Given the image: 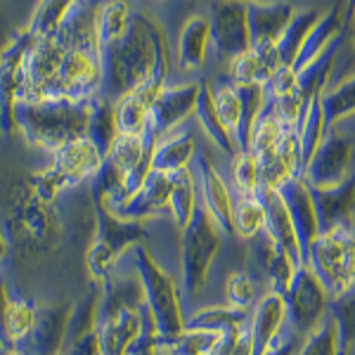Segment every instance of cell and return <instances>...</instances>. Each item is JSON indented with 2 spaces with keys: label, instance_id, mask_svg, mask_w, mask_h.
Segmentation results:
<instances>
[{
  "label": "cell",
  "instance_id": "d590c367",
  "mask_svg": "<svg viewBox=\"0 0 355 355\" xmlns=\"http://www.w3.org/2000/svg\"><path fill=\"white\" fill-rule=\"evenodd\" d=\"M266 230V206L261 194H246L234 202V237L251 242Z\"/></svg>",
  "mask_w": 355,
  "mask_h": 355
},
{
  "label": "cell",
  "instance_id": "f35d334b",
  "mask_svg": "<svg viewBox=\"0 0 355 355\" xmlns=\"http://www.w3.org/2000/svg\"><path fill=\"white\" fill-rule=\"evenodd\" d=\"M329 315L334 318L336 329H339L341 355L355 353V287L346 294L336 296L329 303Z\"/></svg>",
  "mask_w": 355,
  "mask_h": 355
},
{
  "label": "cell",
  "instance_id": "ac0fdd59",
  "mask_svg": "<svg viewBox=\"0 0 355 355\" xmlns=\"http://www.w3.org/2000/svg\"><path fill=\"white\" fill-rule=\"evenodd\" d=\"M171 192H173V178H171V173L154 171L150 180L145 182V187L133 199H128L125 204L110 211L123 220L147 223L164 214H171Z\"/></svg>",
  "mask_w": 355,
  "mask_h": 355
},
{
  "label": "cell",
  "instance_id": "5b68a950",
  "mask_svg": "<svg viewBox=\"0 0 355 355\" xmlns=\"http://www.w3.org/2000/svg\"><path fill=\"white\" fill-rule=\"evenodd\" d=\"M225 237L227 234L211 216V211L199 204L192 223L182 230L180 237V291L187 315L192 313L190 306L199 299L209 282L211 268L218 259Z\"/></svg>",
  "mask_w": 355,
  "mask_h": 355
},
{
  "label": "cell",
  "instance_id": "7c38bea8",
  "mask_svg": "<svg viewBox=\"0 0 355 355\" xmlns=\"http://www.w3.org/2000/svg\"><path fill=\"white\" fill-rule=\"evenodd\" d=\"M211 17V50L220 60L230 62L251 50L249 3L246 0H216L209 10Z\"/></svg>",
  "mask_w": 355,
  "mask_h": 355
},
{
  "label": "cell",
  "instance_id": "6da1fadb",
  "mask_svg": "<svg viewBox=\"0 0 355 355\" xmlns=\"http://www.w3.org/2000/svg\"><path fill=\"white\" fill-rule=\"evenodd\" d=\"M100 97L112 105H116L121 97L133 93L137 85L152 76L168 81L171 57L162 24H157L150 15L135 12L128 31L100 53Z\"/></svg>",
  "mask_w": 355,
  "mask_h": 355
},
{
  "label": "cell",
  "instance_id": "9a60e30c",
  "mask_svg": "<svg viewBox=\"0 0 355 355\" xmlns=\"http://www.w3.org/2000/svg\"><path fill=\"white\" fill-rule=\"evenodd\" d=\"M73 303H50L38 308L36 327L28 334V339L21 343L26 355H62L71 324Z\"/></svg>",
  "mask_w": 355,
  "mask_h": 355
},
{
  "label": "cell",
  "instance_id": "603a6c76",
  "mask_svg": "<svg viewBox=\"0 0 355 355\" xmlns=\"http://www.w3.org/2000/svg\"><path fill=\"white\" fill-rule=\"evenodd\" d=\"M313 199L318 206L320 227L334 230V227H353L355 223V173L343 185L329 190H315Z\"/></svg>",
  "mask_w": 355,
  "mask_h": 355
},
{
  "label": "cell",
  "instance_id": "8992f818",
  "mask_svg": "<svg viewBox=\"0 0 355 355\" xmlns=\"http://www.w3.org/2000/svg\"><path fill=\"white\" fill-rule=\"evenodd\" d=\"M95 209V237L85 251V268L95 284H102L133 246L147 239V225L114 216L105 197H90Z\"/></svg>",
  "mask_w": 355,
  "mask_h": 355
},
{
  "label": "cell",
  "instance_id": "30bf717a",
  "mask_svg": "<svg viewBox=\"0 0 355 355\" xmlns=\"http://www.w3.org/2000/svg\"><path fill=\"white\" fill-rule=\"evenodd\" d=\"M69 50L60 43V38H36L28 48L19 73V88H17V105L19 102H41L45 90L60 76L62 64ZM15 105V107H17Z\"/></svg>",
  "mask_w": 355,
  "mask_h": 355
},
{
  "label": "cell",
  "instance_id": "8d00e7d4",
  "mask_svg": "<svg viewBox=\"0 0 355 355\" xmlns=\"http://www.w3.org/2000/svg\"><path fill=\"white\" fill-rule=\"evenodd\" d=\"M88 137L102 150V154H110L114 140L119 137L116 128V116H114V105L107 100H102L100 95L93 100V114H90V125H88Z\"/></svg>",
  "mask_w": 355,
  "mask_h": 355
},
{
  "label": "cell",
  "instance_id": "836d02e7",
  "mask_svg": "<svg viewBox=\"0 0 355 355\" xmlns=\"http://www.w3.org/2000/svg\"><path fill=\"white\" fill-rule=\"evenodd\" d=\"M232 185L237 197L259 194L263 190V162L251 150H239L230 162Z\"/></svg>",
  "mask_w": 355,
  "mask_h": 355
},
{
  "label": "cell",
  "instance_id": "277c9868",
  "mask_svg": "<svg viewBox=\"0 0 355 355\" xmlns=\"http://www.w3.org/2000/svg\"><path fill=\"white\" fill-rule=\"evenodd\" d=\"M93 100H41L19 102L15 107V128L21 130L28 145L55 154L67 142L88 135Z\"/></svg>",
  "mask_w": 355,
  "mask_h": 355
},
{
  "label": "cell",
  "instance_id": "74e56055",
  "mask_svg": "<svg viewBox=\"0 0 355 355\" xmlns=\"http://www.w3.org/2000/svg\"><path fill=\"white\" fill-rule=\"evenodd\" d=\"M299 135H301V145H303V159H306V168H308L311 159L315 157V152L320 150L324 135H327V121H324V112H322V95L315 97L311 102L306 116L301 119Z\"/></svg>",
  "mask_w": 355,
  "mask_h": 355
},
{
  "label": "cell",
  "instance_id": "ffe728a7",
  "mask_svg": "<svg viewBox=\"0 0 355 355\" xmlns=\"http://www.w3.org/2000/svg\"><path fill=\"white\" fill-rule=\"evenodd\" d=\"M251 256H254V263L259 266V270L266 275L270 291L287 294L291 279H294L296 270L301 268L296 266V261L291 259L289 251L263 230L259 237L251 239Z\"/></svg>",
  "mask_w": 355,
  "mask_h": 355
},
{
  "label": "cell",
  "instance_id": "4dcf8cb0",
  "mask_svg": "<svg viewBox=\"0 0 355 355\" xmlns=\"http://www.w3.org/2000/svg\"><path fill=\"white\" fill-rule=\"evenodd\" d=\"M133 10L128 0H102L97 10V41H100V53L107 45L116 43L119 38L128 31L133 21Z\"/></svg>",
  "mask_w": 355,
  "mask_h": 355
},
{
  "label": "cell",
  "instance_id": "7402d4cb",
  "mask_svg": "<svg viewBox=\"0 0 355 355\" xmlns=\"http://www.w3.org/2000/svg\"><path fill=\"white\" fill-rule=\"evenodd\" d=\"M259 194H261L263 206H266V232L270 234L275 242H279L289 251L291 259L296 261V266H303L306 256H303L299 234H296L294 220H291V214L287 209V202H284L282 192L272 190V187H263Z\"/></svg>",
  "mask_w": 355,
  "mask_h": 355
},
{
  "label": "cell",
  "instance_id": "c3c4849f",
  "mask_svg": "<svg viewBox=\"0 0 355 355\" xmlns=\"http://www.w3.org/2000/svg\"><path fill=\"white\" fill-rule=\"evenodd\" d=\"M157 355H171V353H162V351H157Z\"/></svg>",
  "mask_w": 355,
  "mask_h": 355
},
{
  "label": "cell",
  "instance_id": "44dd1931",
  "mask_svg": "<svg viewBox=\"0 0 355 355\" xmlns=\"http://www.w3.org/2000/svg\"><path fill=\"white\" fill-rule=\"evenodd\" d=\"M296 17V8L289 0H268V3H249L251 48L275 45Z\"/></svg>",
  "mask_w": 355,
  "mask_h": 355
},
{
  "label": "cell",
  "instance_id": "3957f363",
  "mask_svg": "<svg viewBox=\"0 0 355 355\" xmlns=\"http://www.w3.org/2000/svg\"><path fill=\"white\" fill-rule=\"evenodd\" d=\"M64 223L57 211V204H48L33 192L31 180L17 182L5 202L3 237L10 246L26 256L53 254L62 244Z\"/></svg>",
  "mask_w": 355,
  "mask_h": 355
},
{
  "label": "cell",
  "instance_id": "7dc6e473",
  "mask_svg": "<svg viewBox=\"0 0 355 355\" xmlns=\"http://www.w3.org/2000/svg\"><path fill=\"white\" fill-rule=\"evenodd\" d=\"M351 33H353V41H355V19H353V26H351Z\"/></svg>",
  "mask_w": 355,
  "mask_h": 355
},
{
  "label": "cell",
  "instance_id": "52a82bcc",
  "mask_svg": "<svg viewBox=\"0 0 355 355\" xmlns=\"http://www.w3.org/2000/svg\"><path fill=\"white\" fill-rule=\"evenodd\" d=\"M125 259L140 277L147 308H150L154 322H157L159 336H173L185 331L187 313L185 303H182V291L175 279L159 266L145 244L133 246L125 254Z\"/></svg>",
  "mask_w": 355,
  "mask_h": 355
},
{
  "label": "cell",
  "instance_id": "cb8c5ba5",
  "mask_svg": "<svg viewBox=\"0 0 355 355\" xmlns=\"http://www.w3.org/2000/svg\"><path fill=\"white\" fill-rule=\"evenodd\" d=\"M211 17L209 15H190L182 21L178 33V67L182 71H194L206 64V57L211 50Z\"/></svg>",
  "mask_w": 355,
  "mask_h": 355
},
{
  "label": "cell",
  "instance_id": "ee69618b",
  "mask_svg": "<svg viewBox=\"0 0 355 355\" xmlns=\"http://www.w3.org/2000/svg\"><path fill=\"white\" fill-rule=\"evenodd\" d=\"M343 17H346V26H353V19H355V0H346V5H343Z\"/></svg>",
  "mask_w": 355,
  "mask_h": 355
},
{
  "label": "cell",
  "instance_id": "2e32d148",
  "mask_svg": "<svg viewBox=\"0 0 355 355\" xmlns=\"http://www.w3.org/2000/svg\"><path fill=\"white\" fill-rule=\"evenodd\" d=\"M279 192H282L284 202H287V209L291 214V220H294L303 256L308 259L313 244L318 242L320 232H322L318 206H315V199H313V187L308 185L306 178H291L287 185L279 187Z\"/></svg>",
  "mask_w": 355,
  "mask_h": 355
},
{
  "label": "cell",
  "instance_id": "d6986e66",
  "mask_svg": "<svg viewBox=\"0 0 355 355\" xmlns=\"http://www.w3.org/2000/svg\"><path fill=\"white\" fill-rule=\"evenodd\" d=\"M287 299L279 291L263 294L251 311V336H254V355H263L279 336L287 331Z\"/></svg>",
  "mask_w": 355,
  "mask_h": 355
},
{
  "label": "cell",
  "instance_id": "60d3db41",
  "mask_svg": "<svg viewBox=\"0 0 355 355\" xmlns=\"http://www.w3.org/2000/svg\"><path fill=\"white\" fill-rule=\"evenodd\" d=\"M296 355H341L339 329H336V322L331 315H327L324 322L301 343Z\"/></svg>",
  "mask_w": 355,
  "mask_h": 355
},
{
  "label": "cell",
  "instance_id": "d4e9b609",
  "mask_svg": "<svg viewBox=\"0 0 355 355\" xmlns=\"http://www.w3.org/2000/svg\"><path fill=\"white\" fill-rule=\"evenodd\" d=\"M197 157V142L192 130L187 128H175L154 142V171H162V173H178L182 168H190Z\"/></svg>",
  "mask_w": 355,
  "mask_h": 355
},
{
  "label": "cell",
  "instance_id": "4316f807",
  "mask_svg": "<svg viewBox=\"0 0 355 355\" xmlns=\"http://www.w3.org/2000/svg\"><path fill=\"white\" fill-rule=\"evenodd\" d=\"M251 324V313L242 308L232 306H209L197 308L194 313L187 315L185 329H202L214 331V334H227V331H237Z\"/></svg>",
  "mask_w": 355,
  "mask_h": 355
},
{
  "label": "cell",
  "instance_id": "4fadbf2b",
  "mask_svg": "<svg viewBox=\"0 0 355 355\" xmlns=\"http://www.w3.org/2000/svg\"><path fill=\"white\" fill-rule=\"evenodd\" d=\"M105 154L100 147L90 140L88 135H81L76 140L67 142L62 150L53 154V164L48 166L53 175L60 180L62 190H73V187L83 185V182H93L97 173L105 166Z\"/></svg>",
  "mask_w": 355,
  "mask_h": 355
},
{
  "label": "cell",
  "instance_id": "7bdbcfd3",
  "mask_svg": "<svg viewBox=\"0 0 355 355\" xmlns=\"http://www.w3.org/2000/svg\"><path fill=\"white\" fill-rule=\"evenodd\" d=\"M299 348H301V341L296 339V336H291L289 331H284V334L279 336V339L275 341L263 355H296Z\"/></svg>",
  "mask_w": 355,
  "mask_h": 355
},
{
  "label": "cell",
  "instance_id": "f907efd6",
  "mask_svg": "<svg viewBox=\"0 0 355 355\" xmlns=\"http://www.w3.org/2000/svg\"><path fill=\"white\" fill-rule=\"evenodd\" d=\"M353 355H355V353H353Z\"/></svg>",
  "mask_w": 355,
  "mask_h": 355
},
{
  "label": "cell",
  "instance_id": "ba28073f",
  "mask_svg": "<svg viewBox=\"0 0 355 355\" xmlns=\"http://www.w3.org/2000/svg\"><path fill=\"white\" fill-rule=\"evenodd\" d=\"M306 263L324 284L331 299L355 287V227L320 232Z\"/></svg>",
  "mask_w": 355,
  "mask_h": 355
},
{
  "label": "cell",
  "instance_id": "e575fe53",
  "mask_svg": "<svg viewBox=\"0 0 355 355\" xmlns=\"http://www.w3.org/2000/svg\"><path fill=\"white\" fill-rule=\"evenodd\" d=\"M287 130H289V125L284 123L282 119L270 110V107H266V112L261 114L259 123H256L254 133H251L249 150L254 154H259L261 159L270 157V154H275L279 150V145H282Z\"/></svg>",
  "mask_w": 355,
  "mask_h": 355
},
{
  "label": "cell",
  "instance_id": "f546056e",
  "mask_svg": "<svg viewBox=\"0 0 355 355\" xmlns=\"http://www.w3.org/2000/svg\"><path fill=\"white\" fill-rule=\"evenodd\" d=\"M320 10H301L296 12L294 21L289 24V28L284 31V36L275 43V53H277V62H279V69H289L291 64L296 62V57L301 53V45L306 43L308 33L313 31V26L320 21Z\"/></svg>",
  "mask_w": 355,
  "mask_h": 355
},
{
  "label": "cell",
  "instance_id": "7a4b0ae2",
  "mask_svg": "<svg viewBox=\"0 0 355 355\" xmlns=\"http://www.w3.org/2000/svg\"><path fill=\"white\" fill-rule=\"evenodd\" d=\"M150 324H157L147 308L145 289L128 263H119L116 270L102 282L100 311H97V334L100 355H130V348L145 334Z\"/></svg>",
  "mask_w": 355,
  "mask_h": 355
},
{
  "label": "cell",
  "instance_id": "9c48e42d",
  "mask_svg": "<svg viewBox=\"0 0 355 355\" xmlns=\"http://www.w3.org/2000/svg\"><path fill=\"white\" fill-rule=\"evenodd\" d=\"M284 299H287L289 311L287 331L303 343L329 315L331 296L318 279V275L311 270V266L303 263L291 279Z\"/></svg>",
  "mask_w": 355,
  "mask_h": 355
},
{
  "label": "cell",
  "instance_id": "8fae6325",
  "mask_svg": "<svg viewBox=\"0 0 355 355\" xmlns=\"http://www.w3.org/2000/svg\"><path fill=\"white\" fill-rule=\"evenodd\" d=\"M355 159V140L351 135L341 133L339 128H329L324 135L320 150L315 152L306 168V180L315 190H329V187H339L351 178Z\"/></svg>",
  "mask_w": 355,
  "mask_h": 355
},
{
  "label": "cell",
  "instance_id": "f1b7e54d",
  "mask_svg": "<svg viewBox=\"0 0 355 355\" xmlns=\"http://www.w3.org/2000/svg\"><path fill=\"white\" fill-rule=\"evenodd\" d=\"M173 178V192H171V216L178 230H185L192 223L194 214L199 209V178L194 175L192 168H182L178 173H171Z\"/></svg>",
  "mask_w": 355,
  "mask_h": 355
},
{
  "label": "cell",
  "instance_id": "d6a6232c",
  "mask_svg": "<svg viewBox=\"0 0 355 355\" xmlns=\"http://www.w3.org/2000/svg\"><path fill=\"white\" fill-rule=\"evenodd\" d=\"M73 5H76V0H41L26 31L36 38H55Z\"/></svg>",
  "mask_w": 355,
  "mask_h": 355
},
{
  "label": "cell",
  "instance_id": "484cf974",
  "mask_svg": "<svg viewBox=\"0 0 355 355\" xmlns=\"http://www.w3.org/2000/svg\"><path fill=\"white\" fill-rule=\"evenodd\" d=\"M3 301V346H21L36 327L38 306L28 296H8Z\"/></svg>",
  "mask_w": 355,
  "mask_h": 355
},
{
  "label": "cell",
  "instance_id": "f6af8a7d",
  "mask_svg": "<svg viewBox=\"0 0 355 355\" xmlns=\"http://www.w3.org/2000/svg\"><path fill=\"white\" fill-rule=\"evenodd\" d=\"M3 355H26V353L21 351V348H17V346H5Z\"/></svg>",
  "mask_w": 355,
  "mask_h": 355
},
{
  "label": "cell",
  "instance_id": "e0dca14e",
  "mask_svg": "<svg viewBox=\"0 0 355 355\" xmlns=\"http://www.w3.org/2000/svg\"><path fill=\"white\" fill-rule=\"evenodd\" d=\"M197 178H199V192H202V204L211 211L218 225L223 227V232L227 237H234V194L230 190V185L225 182L216 166L209 162L206 154L197 157Z\"/></svg>",
  "mask_w": 355,
  "mask_h": 355
},
{
  "label": "cell",
  "instance_id": "681fc988",
  "mask_svg": "<svg viewBox=\"0 0 355 355\" xmlns=\"http://www.w3.org/2000/svg\"><path fill=\"white\" fill-rule=\"evenodd\" d=\"M353 227H355V223H353Z\"/></svg>",
  "mask_w": 355,
  "mask_h": 355
},
{
  "label": "cell",
  "instance_id": "83f0119b",
  "mask_svg": "<svg viewBox=\"0 0 355 355\" xmlns=\"http://www.w3.org/2000/svg\"><path fill=\"white\" fill-rule=\"evenodd\" d=\"M194 116H197L199 125L204 128V133L209 135V140L214 142L223 154H227V157L232 159L234 154L239 152L232 133L227 130V125L223 123L218 110H216L214 93H211L209 81H204V85H202V93H199V102H197V112H194Z\"/></svg>",
  "mask_w": 355,
  "mask_h": 355
},
{
  "label": "cell",
  "instance_id": "bcb514c9",
  "mask_svg": "<svg viewBox=\"0 0 355 355\" xmlns=\"http://www.w3.org/2000/svg\"><path fill=\"white\" fill-rule=\"evenodd\" d=\"M246 3H268V0H246Z\"/></svg>",
  "mask_w": 355,
  "mask_h": 355
},
{
  "label": "cell",
  "instance_id": "b9f144b4",
  "mask_svg": "<svg viewBox=\"0 0 355 355\" xmlns=\"http://www.w3.org/2000/svg\"><path fill=\"white\" fill-rule=\"evenodd\" d=\"M225 299H227V306H232V308H242V311L256 308L254 277L244 270H234L230 277L225 279Z\"/></svg>",
  "mask_w": 355,
  "mask_h": 355
},
{
  "label": "cell",
  "instance_id": "ab89813d",
  "mask_svg": "<svg viewBox=\"0 0 355 355\" xmlns=\"http://www.w3.org/2000/svg\"><path fill=\"white\" fill-rule=\"evenodd\" d=\"M211 93H214L216 110H218L223 123L227 125V130L237 142L239 128H242V100H239L237 88L232 83H227L225 78H220L218 83H211Z\"/></svg>",
  "mask_w": 355,
  "mask_h": 355
},
{
  "label": "cell",
  "instance_id": "5bb4252c",
  "mask_svg": "<svg viewBox=\"0 0 355 355\" xmlns=\"http://www.w3.org/2000/svg\"><path fill=\"white\" fill-rule=\"evenodd\" d=\"M202 81H185V83H166L162 95L157 97L152 112H150V125L147 133L154 140L162 137L171 130L180 128L187 119L197 112L199 93H202Z\"/></svg>",
  "mask_w": 355,
  "mask_h": 355
},
{
  "label": "cell",
  "instance_id": "1f68e13d",
  "mask_svg": "<svg viewBox=\"0 0 355 355\" xmlns=\"http://www.w3.org/2000/svg\"><path fill=\"white\" fill-rule=\"evenodd\" d=\"M322 112L327 130L334 128L341 119L355 114V73H348L339 83L329 85L322 93Z\"/></svg>",
  "mask_w": 355,
  "mask_h": 355
}]
</instances>
